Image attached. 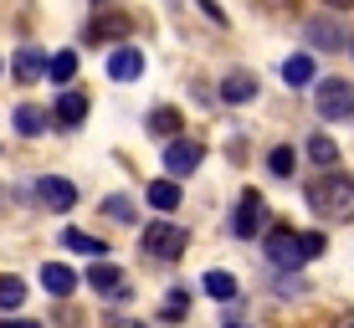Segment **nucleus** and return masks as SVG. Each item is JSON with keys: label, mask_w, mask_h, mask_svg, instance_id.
I'll return each mask as SVG.
<instances>
[{"label": "nucleus", "mask_w": 354, "mask_h": 328, "mask_svg": "<svg viewBox=\"0 0 354 328\" xmlns=\"http://www.w3.org/2000/svg\"><path fill=\"white\" fill-rule=\"evenodd\" d=\"M308 205L324 215V221H354V175L328 169L319 185L308 190Z\"/></svg>", "instance_id": "obj_1"}, {"label": "nucleus", "mask_w": 354, "mask_h": 328, "mask_svg": "<svg viewBox=\"0 0 354 328\" xmlns=\"http://www.w3.org/2000/svg\"><path fill=\"white\" fill-rule=\"evenodd\" d=\"M185 247H190V231L185 226L165 221V215L144 226V251H149L154 262H180V257H185Z\"/></svg>", "instance_id": "obj_2"}, {"label": "nucleus", "mask_w": 354, "mask_h": 328, "mask_svg": "<svg viewBox=\"0 0 354 328\" xmlns=\"http://www.w3.org/2000/svg\"><path fill=\"white\" fill-rule=\"evenodd\" d=\"M313 103H319V118H328V124H344V118H354V82L324 77L319 88H313Z\"/></svg>", "instance_id": "obj_3"}, {"label": "nucleus", "mask_w": 354, "mask_h": 328, "mask_svg": "<svg viewBox=\"0 0 354 328\" xmlns=\"http://www.w3.org/2000/svg\"><path fill=\"white\" fill-rule=\"evenodd\" d=\"M267 262L272 267H283V272H292V267H303L308 262V251H303V231H288V226H272L267 231Z\"/></svg>", "instance_id": "obj_4"}, {"label": "nucleus", "mask_w": 354, "mask_h": 328, "mask_svg": "<svg viewBox=\"0 0 354 328\" xmlns=\"http://www.w3.org/2000/svg\"><path fill=\"white\" fill-rule=\"evenodd\" d=\"M31 200L41 205V211L62 215V211H72V205H77V185H72V180H62V175H41V180L31 185Z\"/></svg>", "instance_id": "obj_5"}, {"label": "nucleus", "mask_w": 354, "mask_h": 328, "mask_svg": "<svg viewBox=\"0 0 354 328\" xmlns=\"http://www.w3.org/2000/svg\"><path fill=\"white\" fill-rule=\"evenodd\" d=\"M82 287H93V293H97V298H108V302H113V298L124 302V298L133 293V287H129V277L118 272L113 262H103V257H97V262L88 267V277H82Z\"/></svg>", "instance_id": "obj_6"}, {"label": "nucleus", "mask_w": 354, "mask_h": 328, "mask_svg": "<svg viewBox=\"0 0 354 328\" xmlns=\"http://www.w3.org/2000/svg\"><path fill=\"white\" fill-rule=\"evenodd\" d=\"M262 226H267V200L257 190H241L236 211H231V231H236V236H257Z\"/></svg>", "instance_id": "obj_7"}, {"label": "nucleus", "mask_w": 354, "mask_h": 328, "mask_svg": "<svg viewBox=\"0 0 354 328\" xmlns=\"http://www.w3.org/2000/svg\"><path fill=\"white\" fill-rule=\"evenodd\" d=\"M165 169H169V180H185L201 169V144L195 139H169V149H165Z\"/></svg>", "instance_id": "obj_8"}, {"label": "nucleus", "mask_w": 354, "mask_h": 328, "mask_svg": "<svg viewBox=\"0 0 354 328\" xmlns=\"http://www.w3.org/2000/svg\"><path fill=\"white\" fill-rule=\"evenodd\" d=\"M303 36H308L313 46H324V52H339L344 41H354V36H344V26H339L334 16H313V21H303Z\"/></svg>", "instance_id": "obj_9"}, {"label": "nucleus", "mask_w": 354, "mask_h": 328, "mask_svg": "<svg viewBox=\"0 0 354 328\" xmlns=\"http://www.w3.org/2000/svg\"><path fill=\"white\" fill-rule=\"evenodd\" d=\"M124 36H129V16H124V10H103V16L88 21V41H93V46L124 41Z\"/></svg>", "instance_id": "obj_10"}, {"label": "nucleus", "mask_w": 354, "mask_h": 328, "mask_svg": "<svg viewBox=\"0 0 354 328\" xmlns=\"http://www.w3.org/2000/svg\"><path fill=\"white\" fill-rule=\"evenodd\" d=\"M41 287H46L52 298H72V293H77V272L62 267V262H46V267H41Z\"/></svg>", "instance_id": "obj_11"}, {"label": "nucleus", "mask_w": 354, "mask_h": 328, "mask_svg": "<svg viewBox=\"0 0 354 328\" xmlns=\"http://www.w3.org/2000/svg\"><path fill=\"white\" fill-rule=\"evenodd\" d=\"M144 72V57L133 52V46H118V52H108V77L113 82H133Z\"/></svg>", "instance_id": "obj_12"}, {"label": "nucleus", "mask_w": 354, "mask_h": 328, "mask_svg": "<svg viewBox=\"0 0 354 328\" xmlns=\"http://www.w3.org/2000/svg\"><path fill=\"white\" fill-rule=\"evenodd\" d=\"M257 98V77L252 72H226L221 77V103H252Z\"/></svg>", "instance_id": "obj_13"}, {"label": "nucleus", "mask_w": 354, "mask_h": 328, "mask_svg": "<svg viewBox=\"0 0 354 328\" xmlns=\"http://www.w3.org/2000/svg\"><path fill=\"white\" fill-rule=\"evenodd\" d=\"M52 118H57V124H67V128H77L82 118H88V98H82V93H72V88H62V98H57Z\"/></svg>", "instance_id": "obj_14"}, {"label": "nucleus", "mask_w": 354, "mask_h": 328, "mask_svg": "<svg viewBox=\"0 0 354 328\" xmlns=\"http://www.w3.org/2000/svg\"><path fill=\"white\" fill-rule=\"evenodd\" d=\"M62 247H67V251H77V257H88V262L108 257V247H103V241H97V236H88V231H77V226H72V231H62Z\"/></svg>", "instance_id": "obj_15"}, {"label": "nucleus", "mask_w": 354, "mask_h": 328, "mask_svg": "<svg viewBox=\"0 0 354 328\" xmlns=\"http://www.w3.org/2000/svg\"><path fill=\"white\" fill-rule=\"evenodd\" d=\"M10 67H16V82H36V77L46 72V57H41V52H36V46L26 41V46L16 52V62H10Z\"/></svg>", "instance_id": "obj_16"}, {"label": "nucleus", "mask_w": 354, "mask_h": 328, "mask_svg": "<svg viewBox=\"0 0 354 328\" xmlns=\"http://www.w3.org/2000/svg\"><path fill=\"white\" fill-rule=\"evenodd\" d=\"M46 118H52L46 108L21 103V108H16V133H21V139H36V133H46Z\"/></svg>", "instance_id": "obj_17"}, {"label": "nucleus", "mask_w": 354, "mask_h": 328, "mask_svg": "<svg viewBox=\"0 0 354 328\" xmlns=\"http://www.w3.org/2000/svg\"><path fill=\"white\" fill-rule=\"evenodd\" d=\"M180 124H185L180 108H154V113H149V133H154V139H180Z\"/></svg>", "instance_id": "obj_18"}, {"label": "nucleus", "mask_w": 354, "mask_h": 328, "mask_svg": "<svg viewBox=\"0 0 354 328\" xmlns=\"http://www.w3.org/2000/svg\"><path fill=\"white\" fill-rule=\"evenodd\" d=\"M201 287H205V298H216V302H231V298H236V277L221 272V267H216V272H205Z\"/></svg>", "instance_id": "obj_19"}, {"label": "nucleus", "mask_w": 354, "mask_h": 328, "mask_svg": "<svg viewBox=\"0 0 354 328\" xmlns=\"http://www.w3.org/2000/svg\"><path fill=\"white\" fill-rule=\"evenodd\" d=\"M283 82H288V88H308V82H313V57L308 52L288 57V62H283Z\"/></svg>", "instance_id": "obj_20"}, {"label": "nucleus", "mask_w": 354, "mask_h": 328, "mask_svg": "<svg viewBox=\"0 0 354 328\" xmlns=\"http://www.w3.org/2000/svg\"><path fill=\"white\" fill-rule=\"evenodd\" d=\"M149 205L160 215H169L180 205V180H154V185H149Z\"/></svg>", "instance_id": "obj_21"}, {"label": "nucleus", "mask_w": 354, "mask_h": 328, "mask_svg": "<svg viewBox=\"0 0 354 328\" xmlns=\"http://www.w3.org/2000/svg\"><path fill=\"white\" fill-rule=\"evenodd\" d=\"M46 77H52L57 88H72V77H77V52H57L52 62H46Z\"/></svg>", "instance_id": "obj_22"}, {"label": "nucleus", "mask_w": 354, "mask_h": 328, "mask_svg": "<svg viewBox=\"0 0 354 328\" xmlns=\"http://www.w3.org/2000/svg\"><path fill=\"white\" fill-rule=\"evenodd\" d=\"M308 160L324 164V169H334L339 164V144L328 139V133H313V139H308Z\"/></svg>", "instance_id": "obj_23"}, {"label": "nucleus", "mask_w": 354, "mask_h": 328, "mask_svg": "<svg viewBox=\"0 0 354 328\" xmlns=\"http://www.w3.org/2000/svg\"><path fill=\"white\" fill-rule=\"evenodd\" d=\"M21 302H26V282H21V277H0V313H16Z\"/></svg>", "instance_id": "obj_24"}, {"label": "nucleus", "mask_w": 354, "mask_h": 328, "mask_svg": "<svg viewBox=\"0 0 354 328\" xmlns=\"http://www.w3.org/2000/svg\"><path fill=\"white\" fill-rule=\"evenodd\" d=\"M103 215H108V221H118V226H133V221H139V211H133L129 195H108V200H103Z\"/></svg>", "instance_id": "obj_25"}, {"label": "nucleus", "mask_w": 354, "mask_h": 328, "mask_svg": "<svg viewBox=\"0 0 354 328\" xmlns=\"http://www.w3.org/2000/svg\"><path fill=\"white\" fill-rule=\"evenodd\" d=\"M267 169H272L277 180H292V169H298V164H292V149H288V144H277V149L267 154Z\"/></svg>", "instance_id": "obj_26"}, {"label": "nucleus", "mask_w": 354, "mask_h": 328, "mask_svg": "<svg viewBox=\"0 0 354 328\" xmlns=\"http://www.w3.org/2000/svg\"><path fill=\"white\" fill-rule=\"evenodd\" d=\"M324 247H328L324 231H303V251H308V262H313V257H324Z\"/></svg>", "instance_id": "obj_27"}, {"label": "nucleus", "mask_w": 354, "mask_h": 328, "mask_svg": "<svg viewBox=\"0 0 354 328\" xmlns=\"http://www.w3.org/2000/svg\"><path fill=\"white\" fill-rule=\"evenodd\" d=\"M165 318H169V323L185 318V293H169V298H165Z\"/></svg>", "instance_id": "obj_28"}, {"label": "nucleus", "mask_w": 354, "mask_h": 328, "mask_svg": "<svg viewBox=\"0 0 354 328\" xmlns=\"http://www.w3.org/2000/svg\"><path fill=\"white\" fill-rule=\"evenodd\" d=\"M277 293H288V298H298V293H308V282H303V277H283V282H277Z\"/></svg>", "instance_id": "obj_29"}, {"label": "nucleus", "mask_w": 354, "mask_h": 328, "mask_svg": "<svg viewBox=\"0 0 354 328\" xmlns=\"http://www.w3.org/2000/svg\"><path fill=\"white\" fill-rule=\"evenodd\" d=\"M201 10H205L211 21H216V26H226V16H221V6H216V0H201Z\"/></svg>", "instance_id": "obj_30"}, {"label": "nucleus", "mask_w": 354, "mask_h": 328, "mask_svg": "<svg viewBox=\"0 0 354 328\" xmlns=\"http://www.w3.org/2000/svg\"><path fill=\"white\" fill-rule=\"evenodd\" d=\"M108 328H144L139 318H118V313H113V318H108Z\"/></svg>", "instance_id": "obj_31"}, {"label": "nucleus", "mask_w": 354, "mask_h": 328, "mask_svg": "<svg viewBox=\"0 0 354 328\" xmlns=\"http://www.w3.org/2000/svg\"><path fill=\"white\" fill-rule=\"evenodd\" d=\"M262 6H267V10H292L298 0H262Z\"/></svg>", "instance_id": "obj_32"}, {"label": "nucleus", "mask_w": 354, "mask_h": 328, "mask_svg": "<svg viewBox=\"0 0 354 328\" xmlns=\"http://www.w3.org/2000/svg\"><path fill=\"white\" fill-rule=\"evenodd\" d=\"M0 328H41V323H26V318H6Z\"/></svg>", "instance_id": "obj_33"}, {"label": "nucleus", "mask_w": 354, "mask_h": 328, "mask_svg": "<svg viewBox=\"0 0 354 328\" xmlns=\"http://www.w3.org/2000/svg\"><path fill=\"white\" fill-rule=\"evenodd\" d=\"M324 6H334V10H354V0H324Z\"/></svg>", "instance_id": "obj_34"}, {"label": "nucleus", "mask_w": 354, "mask_h": 328, "mask_svg": "<svg viewBox=\"0 0 354 328\" xmlns=\"http://www.w3.org/2000/svg\"><path fill=\"white\" fill-rule=\"evenodd\" d=\"M221 328H247V323H241L236 313H226V323H221Z\"/></svg>", "instance_id": "obj_35"}, {"label": "nucleus", "mask_w": 354, "mask_h": 328, "mask_svg": "<svg viewBox=\"0 0 354 328\" xmlns=\"http://www.w3.org/2000/svg\"><path fill=\"white\" fill-rule=\"evenodd\" d=\"M334 328H354V318H339V323H334Z\"/></svg>", "instance_id": "obj_36"}, {"label": "nucleus", "mask_w": 354, "mask_h": 328, "mask_svg": "<svg viewBox=\"0 0 354 328\" xmlns=\"http://www.w3.org/2000/svg\"><path fill=\"white\" fill-rule=\"evenodd\" d=\"M93 6H113V0H93Z\"/></svg>", "instance_id": "obj_37"}]
</instances>
